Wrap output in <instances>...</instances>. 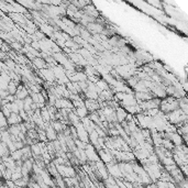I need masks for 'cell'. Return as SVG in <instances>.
<instances>
[{"instance_id": "cell-3", "label": "cell", "mask_w": 188, "mask_h": 188, "mask_svg": "<svg viewBox=\"0 0 188 188\" xmlns=\"http://www.w3.org/2000/svg\"><path fill=\"white\" fill-rule=\"evenodd\" d=\"M99 156L101 158V161L108 164V163H111L113 162V156H112V153H109V152H105L104 150H99Z\"/></svg>"}, {"instance_id": "cell-9", "label": "cell", "mask_w": 188, "mask_h": 188, "mask_svg": "<svg viewBox=\"0 0 188 188\" xmlns=\"http://www.w3.org/2000/svg\"><path fill=\"white\" fill-rule=\"evenodd\" d=\"M11 46L17 51H19V50H21V49H22V47H21V44H19V43H12Z\"/></svg>"}, {"instance_id": "cell-1", "label": "cell", "mask_w": 188, "mask_h": 188, "mask_svg": "<svg viewBox=\"0 0 188 188\" xmlns=\"http://www.w3.org/2000/svg\"><path fill=\"white\" fill-rule=\"evenodd\" d=\"M85 151H86V154H87L88 161H90V162H98L99 161V156H98L97 153H96V147H95V145L87 144Z\"/></svg>"}, {"instance_id": "cell-5", "label": "cell", "mask_w": 188, "mask_h": 188, "mask_svg": "<svg viewBox=\"0 0 188 188\" xmlns=\"http://www.w3.org/2000/svg\"><path fill=\"white\" fill-rule=\"evenodd\" d=\"M56 132H57V131L54 129L53 126H49V127L46 128V135H47V139L51 140V141H55V140L57 139Z\"/></svg>"}, {"instance_id": "cell-7", "label": "cell", "mask_w": 188, "mask_h": 188, "mask_svg": "<svg viewBox=\"0 0 188 188\" xmlns=\"http://www.w3.org/2000/svg\"><path fill=\"white\" fill-rule=\"evenodd\" d=\"M76 113L79 115V118H81V119H83V118H85V117L87 115V113H88V110H87V109H86L84 106H81V107L77 108Z\"/></svg>"}, {"instance_id": "cell-6", "label": "cell", "mask_w": 188, "mask_h": 188, "mask_svg": "<svg viewBox=\"0 0 188 188\" xmlns=\"http://www.w3.org/2000/svg\"><path fill=\"white\" fill-rule=\"evenodd\" d=\"M8 91H9L10 95H15V94L18 91V84L15 83V81H10L9 85H8Z\"/></svg>"}, {"instance_id": "cell-4", "label": "cell", "mask_w": 188, "mask_h": 188, "mask_svg": "<svg viewBox=\"0 0 188 188\" xmlns=\"http://www.w3.org/2000/svg\"><path fill=\"white\" fill-rule=\"evenodd\" d=\"M115 112H117V119H118V121H119L120 123H122L124 120L127 119L128 111L126 109H123V108H121V107H118Z\"/></svg>"}, {"instance_id": "cell-8", "label": "cell", "mask_w": 188, "mask_h": 188, "mask_svg": "<svg viewBox=\"0 0 188 188\" xmlns=\"http://www.w3.org/2000/svg\"><path fill=\"white\" fill-rule=\"evenodd\" d=\"M33 63H34V65L36 66V67H38L40 69H43L46 66L45 62L43 61V60H41V58H35V60H33Z\"/></svg>"}, {"instance_id": "cell-2", "label": "cell", "mask_w": 188, "mask_h": 188, "mask_svg": "<svg viewBox=\"0 0 188 188\" xmlns=\"http://www.w3.org/2000/svg\"><path fill=\"white\" fill-rule=\"evenodd\" d=\"M22 117L20 115V113H17V112H12L10 117H8V126H13V124H19L21 121H22Z\"/></svg>"}]
</instances>
